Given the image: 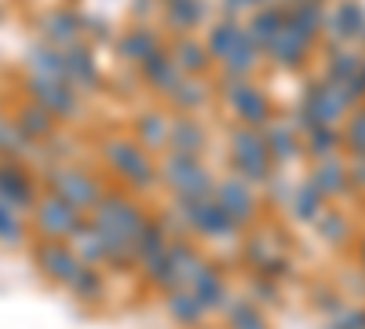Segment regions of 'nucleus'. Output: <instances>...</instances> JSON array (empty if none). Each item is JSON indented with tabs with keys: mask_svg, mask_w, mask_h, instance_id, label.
Wrapping results in <instances>:
<instances>
[{
	"mask_svg": "<svg viewBox=\"0 0 365 329\" xmlns=\"http://www.w3.org/2000/svg\"><path fill=\"white\" fill-rule=\"evenodd\" d=\"M241 34H245V29L237 26L234 15H227V19H220V22H212V26H208V34H205V48H208V55L223 63V59L234 51V44L241 41Z\"/></svg>",
	"mask_w": 365,
	"mask_h": 329,
	"instance_id": "nucleus-27",
	"label": "nucleus"
},
{
	"mask_svg": "<svg viewBox=\"0 0 365 329\" xmlns=\"http://www.w3.org/2000/svg\"><path fill=\"white\" fill-rule=\"evenodd\" d=\"M41 34L44 41H51L55 48H70V44H81V34H84V26H81V15L66 11V8H55L41 19Z\"/></svg>",
	"mask_w": 365,
	"mask_h": 329,
	"instance_id": "nucleus-19",
	"label": "nucleus"
},
{
	"mask_svg": "<svg viewBox=\"0 0 365 329\" xmlns=\"http://www.w3.org/2000/svg\"><path fill=\"white\" fill-rule=\"evenodd\" d=\"M347 113V106L340 103L336 88L329 81H311L299 96V110H296V128L307 132L314 125H336L340 117Z\"/></svg>",
	"mask_w": 365,
	"mask_h": 329,
	"instance_id": "nucleus-4",
	"label": "nucleus"
},
{
	"mask_svg": "<svg viewBox=\"0 0 365 329\" xmlns=\"http://www.w3.org/2000/svg\"><path fill=\"white\" fill-rule=\"evenodd\" d=\"M289 22L299 29V34H307V37H318L322 34V26L329 22V8H325V0H299V4L285 8Z\"/></svg>",
	"mask_w": 365,
	"mask_h": 329,
	"instance_id": "nucleus-29",
	"label": "nucleus"
},
{
	"mask_svg": "<svg viewBox=\"0 0 365 329\" xmlns=\"http://www.w3.org/2000/svg\"><path fill=\"white\" fill-rule=\"evenodd\" d=\"M0 198L11 201L15 208H34L37 205L34 179H29V172L11 158H0Z\"/></svg>",
	"mask_w": 365,
	"mask_h": 329,
	"instance_id": "nucleus-15",
	"label": "nucleus"
},
{
	"mask_svg": "<svg viewBox=\"0 0 365 329\" xmlns=\"http://www.w3.org/2000/svg\"><path fill=\"white\" fill-rule=\"evenodd\" d=\"M329 329H365V308H344Z\"/></svg>",
	"mask_w": 365,
	"mask_h": 329,
	"instance_id": "nucleus-42",
	"label": "nucleus"
},
{
	"mask_svg": "<svg viewBox=\"0 0 365 329\" xmlns=\"http://www.w3.org/2000/svg\"><path fill=\"white\" fill-rule=\"evenodd\" d=\"M66 63H70V81H73V88H96V84H99L96 55L88 51V44H84V41L66 48Z\"/></svg>",
	"mask_w": 365,
	"mask_h": 329,
	"instance_id": "nucleus-32",
	"label": "nucleus"
},
{
	"mask_svg": "<svg viewBox=\"0 0 365 329\" xmlns=\"http://www.w3.org/2000/svg\"><path fill=\"white\" fill-rule=\"evenodd\" d=\"M208 15V4L205 0H165V22L168 29H175V34H190V29H197Z\"/></svg>",
	"mask_w": 365,
	"mask_h": 329,
	"instance_id": "nucleus-24",
	"label": "nucleus"
},
{
	"mask_svg": "<svg viewBox=\"0 0 365 329\" xmlns=\"http://www.w3.org/2000/svg\"><path fill=\"white\" fill-rule=\"evenodd\" d=\"M179 216L187 220V227H194L197 234L205 238H227V234H237V220L227 213V208L216 201V198H201V201H182L175 205Z\"/></svg>",
	"mask_w": 365,
	"mask_h": 329,
	"instance_id": "nucleus-7",
	"label": "nucleus"
},
{
	"mask_svg": "<svg viewBox=\"0 0 365 329\" xmlns=\"http://www.w3.org/2000/svg\"><path fill=\"white\" fill-rule=\"evenodd\" d=\"M230 165L237 168V176H245L249 183H270L274 176V158L267 151L263 128L256 125H237L230 128Z\"/></svg>",
	"mask_w": 365,
	"mask_h": 329,
	"instance_id": "nucleus-2",
	"label": "nucleus"
},
{
	"mask_svg": "<svg viewBox=\"0 0 365 329\" xmlns=\"http://www.w3.org/2000/svg\"><path fill=\"white\" fill-rule=\"evenodd\" d=\"M314 231H318L322 242L332 246V249H344L351 242V220L344 213H336V208H325V213L314 220Z\"/></svg>",
	"mask_w": 365,
	"mask_h": 329,
	"instance_id": "nucleus-34",
	"label": "nucleus"
},
{
	"mask_svg": "<svg viewBox=\"0 0 365 329\" xmlns=\"http://www.w3.org/2000/svg\"><path fill=\"white\" fill-rule=\"evenodd\" d=\"M139 77H143L150 88H154V92H165V96H168L187 74L175 66V59H172L168 48H158L150 59H143V63H139Z\"/></svg>",
	"mask_w": 365,
	"mask_h": 329,
	"instance_id": "nucleus-17",
	"label": "nucleus"
},
{
	"mask_svg": "<svg viewBox=\"0 0 365 329\" xmlns=\"http://www.w3.org/2000/svg\"><path fill=\"white\" fill-rule=\"evenodd\" d=\"M168 128L172 121L161 110H143L135 117V139L146 146V151H158V146H168Z\"/></svg>",
	"mask_w": 365,
	"mask_h": 329,
	"instance_id": "nucleus-31",
	"label": "nucleus"
},
{
	"mask_svg": "<svg viewBox=\"0 0 365 329\" xmlns=\"http://www.w3.org/2000/svg\"><path fill=\"white\" fill-rule=\"evenodd\" d=\"M0 19H4V11H0Z\"/></svg>",
	"mask_w": 365,
	"mask_h": 329,
	"instance_id": "nucleus-47",
	"label": "nucleus"
},
{
	"mask_svg": "<svg viewBox=\"0 0 365 329\" xmlns=\"http://www.w3.org/2000/svg\"><path fill=\"white\" fill-rule=\"evenodd\" d=\"M48 183H51V191L58 198H66L73 208H81V213H91V208L99 205V198H103L99 183L88 172H81V168H51Z\"/></svg>",
	"mask_w": 365,
	"mask_h": 329,
	"instance_id": "nucleus-9",
	"label": "nucleus"
},
{
	"mask_svg": "<svg viewBox=\"0 0 365 329\" xmlns=\"http://www.w3.org/2000/svg\"><path fill=\"white\" fill-rule=\"evenodd\" d=\"M22 238H26V223L19 216V208L0 198V242H4V246H19Z\"/></svg>",
	"mask_w": 365,
	"mask_h": 329,
	"instance_id": "nucleus-37",
	"label": "nucleus"
},
{
	"mask_svg": "<svg viewBox=\"0 0 365 329\" xmlns=\"http://www.w3.org/2000/svg\"><path fill=\"white\" fill-rule=\"evenodd\" d=\"M245 29H249V37L259 44V51L267 55V48L278 41V34L285 29V8H282V4H263V8H256Z\"/></svg>",
	"mask_w": 365,
	"mask_h": 329,
	"instance_id": "nucleus-20",
	"label": "nucleus"
},
{
	"mask_svg": "<svg viewBox=\"0 0 365 329\" xmlns=\"http://www.w3.org/2000/svg\"><path fill=\"white\" fill-rule=\"evenodd\" d=\"M103 158L120 179H125V183H132L139 191H150L161 179V168L150 161V151L139 139H106L103 143Z\"/></svg>",
	"mask_w": 365,
	"mask_h": 329,
	"instance_id": "nucleus-3",
	"label": "nucleus"
},
{
	"mask_svg": "<svg viewBox=\"0 0 365 329\" xmlns=\"http://www.w3.org/2000/svg\"><path fill=\"white\" fill-rule=\"evenodd\" d=\"M187 289L197 296V300H201L205 308H220V304L227 300V285H223V278H220L216 267H208V263H201V267H197Z\"/></svg>",
	"mask_w": 365,
	"mask_h": 329,
	"instance_id": "nucleus-28",
	"label": "nucleus"
},
{
	"mask_svg": "<svg viewBox=\"0 0 365 329\" xmlns=\"http://www.w3.org/2000/svg\"><path fill=\"white\" fill-rule=\"evenodd\" d=\"M161 183L175 194V205L182 201H201V198H216V179L201 165L197 154H179L168 151L161 161Z\"/></svg>",
	"mask_w": 365,
	"mask_h": 329,
	"instance_id": "nucleus-1",
	"label": "nucleus"
},
{
	"mask_svg": "<svg viewBox=\"0 0 365 329\" xmlns=\"http://www.w3.org/2000/svg\"><path fill=\"white\" fill-rule=\"evenodd\" d=\"M161 48V41H158V34L154 29H146V26H135V29H125V34L117 37V55L120 59H128V63H143V59H150Z\"/></svg>",
	"mask_w": 365,
	"mask_h": 329,
	"instance_id": "nucleus-23",
	"label": "nucleus"
},
{
	"mask_svg": "<svg viewBox=\"0 0 365 329\" xmlns=\"http://www.w3.org/2000/svg\"><path fill=\"white\" fill-rule=\"evenodd\" d=\"M205 143H208V132H205V125L194 121L190 113H182V117L172 121V128H168V146H172V151H179V154H201Z\"/></svg>",
	"mask_w": 365,
	"mask_h": 329,
	"instance_id": "nucleus-22",
	"label": "nucleus"
},
{
	"mask_svg": "<svg viewBox=\"0 0 365 329\" xmlns=\"http://www.w3.org/2000/svg\"><path fill=\"white\" fill-rule=\"evenodd\" d=\"M256 63H259V44L249 37V29H245L241 41L234 44V51L223 59V70H227V77H249L256 70Z\"/></svg>",
	"mask_w": 365,
	"mask_h": 329,
	"instance_id": "nucleus-33",
	"label": "nucleus"
},
{
	"mask_svg": "<svg viewBox=\"0 0 365 329\" xmlns=\"http://www.w3.org/2000/svg\"><path fill=\"white\" fill-rule=\"evenodd\" d=\"M81 223H84L81 208H73L66 198H58L55 191H48V194L37 198V205H34V227H37L44 238H73Z\"/></svg>",
	"mask_w": 365,
	"mask_h": 329,
	"instance_id": "nucleus-5",
	"label": "nucleus"
},
{
	"mask_svg": "<svg viewBox=\"0 0 365 329\" xmlns=\"http://www.w3.org/2000/svg\"><path fill=\"white\" fill-rule=\"evenodd\" d=\"M230 325L234 329H267V322H263V315L252 300H237L230 308Z\"/></svg>",
	"mask_w": 365,
	"mask_h": 329,
	"instance_id": "nucleus-41",
	"label": "nucleus"
},
{
	"mask_svg": "<svg viewBox=\"0 0 365 329\" xmlns=\"http://www.w3.org/2000/svg\"><path fill=\"white\" fill-rule=\"evenodd\" d=\"M168 103H172L179 113H197V110L208 103V84H205L201 77L187 74V77H182L172 92H168Z\"/></svg>",
	"mask_w": 365,
	"mask_h": 329,
	"instance_id": "nucleus-30",
	"label": "nucleus"
},
{
	"mask_svg": "<svg viewBox=\"0 0 365 329\" xmlns=\"http://www.w3.org/2000/svg\"><path fill=\"white\" fill-rule=\"evenodd\" d=\"M15 125L29 136V139H48L55 132V113L48 106H41L37 99H29L15 110Z\"/></svg>",
	"mask_w": 365,
	"mask_h": 329,
	"instance_id": "nucleus-25",
	"label": "nucleus"
},
{
	"mask_svg": "<svg viewBox=\"0 0 365 329\" xmlns=\"http://www.w3.org/2000/svg\"><path fill=\"white\" fill-rule=\"evenodd\" d=\"M325 26L336 44H354L365 34V4L361 0H336V8H329Z\"/></svg>",
	"mask_w": 365,
	"mask_h": 329,
	"instance_id": "nucleus-14",
	"label": "nucleus"
},
{
	"mask_svg": "<svg viewBox=\"0 0 365 329\" xmlns=\"http://www.w3.org/2000/svg\"><path fill=\"white\" fill-rule=\"evenodd\" d=\"M311 183L325 194V198H344L351 194V172H347V161L336 158V154H329V158H314V168H311Z\"/></svg>",
	"mask_w": 365,
	"mask_h": 329,
	"instance_id": "nucleus-16",
	"label": "nucleus"
},
{
	"mask_svg": "<svg viewBox=\"0 0 365 329\" xmlns=\"http://www.w3.org/2000/svg\"><path fill=\"white\" fill-rule=\"evenodd\" d=\"M26 63H29V74H44V77H55V81H70L66 48H55L51 41H37L34 48L26 51Z\"/></svg>",
	"mask_w": 365,
	"mask_h": 329,
	"instance_id": "nucleus-18",
	"label": "nucleus"
},
{
	"mask_svg": "<svg viewBox=\"0 0 365 329\" xmlns=\"http://www.w3.org/2000/svg\"><path fill=\"white\" fill-rule=\"evenodd\" d=\"M66 289L77 296V300H99V296H103V278H99L96 267H81L77 278H73Z\"/></svg>",
	"mask_w": 365,
	"mask_h": 329,
	"instance_id": "nucleus-40",
	"label": "nucleus"
},
{
	"mask_svg": "<svg viewBox=\"0 0 365 329\" xmlns=\"http://www.w3.org/2000/svg\"><path fill=\"white\" fill-rule=\"evenodd\" d=\"M311 48H314V37L299 34V29L289 22V15H285V29L278 34V41L267 48V59H270V63H278L282 70H299L303 63H307Z\"/></svg>",
	"mask_w": 365,
	"mask_h": 329,
	"instance_id": "nucleus-11",
	"label": "nucleus"
},
{
	"mask_svg": "<svg viewBox=\"0 0 365 329\" xmlns=\"http://www.w3.org/2000/svg\"><path fill=\"white\" fill-rule=\"evenodd\" d=\"M223 99H227V106L234 110V117L241 125L263 128L270 121V103L249 77H227L223 81Z\"/></svg>",
	"mask_w": 365,
	"mask_h": 329,
	"instance_id": "nucleus-6",
	"label": "nucleus"
},
{
	"mask_svg": "<svg viewBox=\"0 0 365 329\" xmlns=\"http://www.w3.org/2000/svg\"><path fill=\"white\" fill-rule=\"evenodd\" d=\"M263 4H267V0H223V11L227 15H237V11H256Z\"/></svg>",
	"mask_w": 365,
	"mask_h": 329,
	"instance_id": "nucleus-44",
	"label": "nucleus"
},
{
	"mask_svg": "<svg viewBox=\"0 0 365 329\" xmlns=\"http://www.w3.org/2000/svg\"><path fill=\"white\" fill-rule=\"evenodd\" d=\"M216 201L237 223L256 220V194H252V183L245 176H230V179H223V183H216Z\"/></svg>",
	"mask_w": 365,
	"mask_h": 329,
	"instance_id": "nucleus-12",
	"label": "nucleus"
},
{
	"mask_svg": "<svg viewBox=\"0 0 365 329\" xmlns=\"http://www.w3.org/2000/svg\"><path fill=\"white\" fill-rule=\"evenodd\" d=\"M347 172H351V187L354 191H365V154H351Z\"/></svg>",
	"mask_w": 365,
	"mask_h": 329,
	"instance_id": "nucleus-43",
	"label": "nucleus"
},
{
	"mask_svg": "<svg viewBox=\"0 0 365 329\" xmlns=\"http://www.w3.org/2000/svg\"><path fill=\"white\" fill-rule=\"evenodd\" d=\"M205 311H208V308L197 300V296H194L187 285L168 293V315H172L179 325H197V322L205 318Z\"/></svg>",
	"mask_w": 365,
	"mask_h": 329,
	"instance_id": "nucleus-35",
	"label": "nucleus"
},
{
	"mask_svg": "<svg viewBox=\"0 0 365 329\" xmlns=\"http://www.w3.org/2000/svg\"><path fill=\"white\" fill-rule=\"evenodd\" d=\"M29 143L34 139H29L15 121H4V117H0V158H19Z\"/></svg>",
	"mask_w": 365,
	"mask_h": 329,
	"instance_id": "nucleus-38",
	"label": "nucleus"
},
{
	"mask_svg": "<svg viewBox=\"0 0 365 329\" xmlns=\"http://www.w3.org/2000/svg\"><path fill=\"white\" fill-rule=\"evenodd\" d=\"M358 260H361V267H365V238L358 242Z\"/></svg>",
	"mask_w": 365,
	"mask_h": 329,
	"instance_id": "nucleus-45",
	"label": "nucleus"
},
{
	"mask_svg": "<svg viewBox=\"0 0 365 329\" xmlns=\"http://www.w3.org/2000/svg\"><path fill=\"white\" fill-rule=\"evenodd\" d=\"M344 146V136L332 128V125H314L303 132V151H307V158H329L336 154Z\"/></svg>",
	"mask_w": 365,
	"mask_h": 329,
	"instance_id": "nucleus-36",
	"label": "nucleus"
},
{
	"mask_svg": "<svg viewBox=\"0 0 365 329\" xmlns=\"http://www.w3.org/2000/svg\"><path fill=\"white\" fill-rule=\"evenodd\" d=\"M325 194L311 183V179H303V183H296L292 187V194H289V213H292V220H299V223H314L322 213H325Z\"/></svg>",
	"mask_w": 365,
	"mask_h": 329,
	"instance_id": "nucleus-21",
	"label": "nucleus"
},
{
	"mask_svg": "<svg viewBox=\"0 0 365 329\" xmlns=\"http://www.w3.org/2000/svg\"><path fill=\"white\" fill-rule=\"evenodd\" d=\"M172 59H175V66L182 70V74H194V77H201L205 70H208V48H205V41H194V37H187L182 34L179 41H172Z\"/></svg>",
	"mask_w": 365,
	"mask_h": 329,
	"instance_id": "nucleus-26",
	"label": "nucleus"
},
{
	"mask_svg": "<svg viewBox=\"0 0 365 329\" xmlns=\"http://www.w3.org/2000/svg\"><path fill=\"white\" fill-rule=\"evenodd\" d=\"M340 136H344V146L351 154H365V103L351 110V117H347V125H344Z\"/></svg>",
	"mask_w": 365,
	"mask_h": 329,
	"instance_id": "nucleus-39",
	"label": "nucleus"
},
{
	"mask_svg": "<svg viewBox=\"0 0 365 329\" xmlns=\"http://www.w3.org/2000/svg\"><path fill=\"white\" fill-rule=\"evenodd\" d=\"M26 92H29V99H37L41 106H48L55 117H73L81 110L77 88L70 81H55V77H44V74H29L26 77Z\"/></svg>",
	"mask_w": 365,
	"mask_h": 329,
	"instance_id": "nucleus-8",
	"label": "nucleus"
},
{
	"mask_svg": "<svg viewBox=\"0 0 365 329\" xmlns=\"http://www.w3.org/2000/svg\"><path fill=\"white\" fill-rule=\"evenodd\" d=\"M361 74H365V59H361Z\"/></svg>",
	"mask_w": 365,
	"mask_h": 329,
	"instance_id": "nucleus-46",
	"label": "nucleus"
},
{
	"mask_svg": "<svg viewBox=\"0 0 365 329\" xmlns=\"http://www.w3.org/2000/svg\"><path fill=\"white\" fill-rule=\"evenodd\" d=\"M263 139H267V151H270L274 165H289L299 154H307L303 151V132L296 128V121H267Z\"/></svg>",
	"mask_w": 365,
	"mask_h": 329,
	"instance_id": "nucleus-13",
	"label": "nucleus"
},
{
	"mask_svg": "<svg viewBox=\"0 0 365 329\" xmlns=\"http://www.w3.org/2000/svg\"><path fill=\"white\" fill-rule=\"evenodd\" d=\"M34 256H37L41 271H44L51 282H63V285H70V282L77 278V271L84 267V260L77 256V249L66 246V238H44Z\"/></svg>",
	"mask_w": 365,
	"mask_h": 329,
	"instance_id": "nucleus-10",
	"label": "nucleus"
}]
</instances>
